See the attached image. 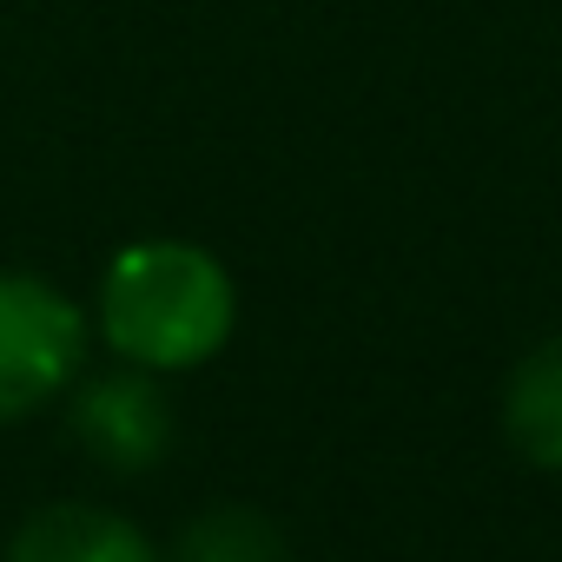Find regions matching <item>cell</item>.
Here are the masks:
<instances>
[{
	"instance_id": "3957f363",
	"label": "cell",
	"mask_w": 562,
	"mask_h": 562,
	"mask_svg": "<svg viewBox=\"0 0 562 562\" xmlns=\"http://www.w3.org/2000/svg\"><path fill=\"white\" fill-rule=\"evenodd\" d=\"M74 430H80V443H87L106 470H146V463H159L166 443H172V411H166L153 371H133V364H126V371H106V378H93V384L80 391Z\"/></svg>"
},
{
	"instance_id": "5b68a950",
	"label": "cell",
	"mask_w": 562,
	"mask_h": 562,
	"mask_svg": "<svg viewBox=\"0 0 562 562\" xmlns=\"http://www.w3.org/2000/svg\"><path fill=\"white\" fill-rule=\"evenodd\" d=\"M503 430L536 470H562V338L536 345L503 391Z\"/></svg>"
},
{
	"instance_id": "277c9868",
	"label": "cell",
	"mask_w": 562,
	"mask_h": 562,
	"mask_svg": "<svg viewBox=\"0 0 562 562\" xmlns=\"http://www.w3.org/2000/svg\"><path fill=\"white\" fill-rule=\"evenodd\" d=\"M8 562H166L133 516L100 503H47L21 522Z\"/></svg>"
},
{
	"instance_id": "8992f818",
	"label": "cell",
	"mask_w": 562,
	"mask_h": 562,
	"mask_svg": "<svg viewBox=\"0 0 562 562\" xmlns=\"http://www.w3.org/2000/svg\"><path fill=\"white\" fill-rule=\"evenodd\" d=\"M179 562H285V536L258 509H205L179 536Z\"/></svg>"
},
{
	"instance_id": "7a4b0ae2",
	"label": "cell",
	"mask_w": 562,
	"mask_h": 562,
	"mask_svg": "<svg viewBox=\"0 0 562 562\" xmlns=\"http://www.w3.org/2000/svg\"><path fill=\"white\" fill-rule=\"evenodd\" d=\"M87 364V312L34 271H0V424L54 404Z\"/></svg>"
},
{
	"instance_id": "6da1fadb",
	"label": "cell",
	"mask_w": 562,
	"mask_h": 562,
	"mask_svg": "<svg viewBox=\"0 0 562 562\" xmlns=\"http://www.w3.org/2000/svg\"><path fill=\"white\" fill-rule=\"evenodd\" d=\"M106 351L133 371H199L225 351L238 325L232 271L192 245V238H133L113 251L100 278V312H93Z\"/></svg>"
}]
</instances>
